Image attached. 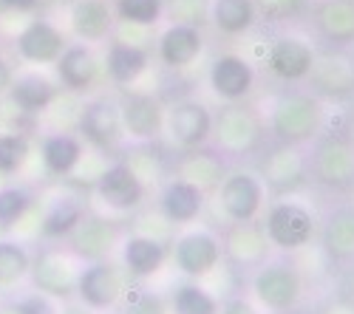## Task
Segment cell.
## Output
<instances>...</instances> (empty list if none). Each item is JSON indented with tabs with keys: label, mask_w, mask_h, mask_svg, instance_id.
Returning a JSON list of instances; mask_svg holds the SVG:
<instances>
[{
	"label": "cell",
	"mask_w": 354,
	"mask_h": 314,
	"mask_svg": "<svg viewBox=\"0 0 354 314\" xmlns=\"http://www.w3.org/2000/svg\"><path fill=\"white\" fill-rule=\"evenodd\" d=\"M267 204V187L252 170H230L216 187V210L227 224H252Z\"/></svg>",
	"instance_id": "6da1fadb"
},
{
	"label": "cell",
	"mask_w": 354,
	"mask_h": 314,
	"mask_svg": "<svg viewBox=\"0 0 354 314\" xmlns=\"http://www.w3.org/2000/svg\"><path fill=\"white\" fill-rule=\"evenodd\" d=\"M261 226H263V235H267L270 246L281 249V252L306 249L317 233V221H315L312 210L304 207L301 202H292V198L270 204Z\"/></svg>",
	"instance_id": "7a4b0ae2"
},
{
	"label": "cell",
	"mask_w": 354,
	"mask_h": 314,
	"mask_svg": "<svg viewBox=\"0 0 354 314\" xmlns=\"http://www.w3.org/2000/svg\"><path fill=\"white\" fill-rule=\"evenodd\" d=\"M170 261L176 272L185 275L187 280H204L210 277L218 264L224 261L221 252V238L204 226H190L182 235H176L170 246Z\"/></svg>",
	"instance_id": "3957f363"
},
{
	"label": "cell",
	"mask_w": 354,
	"mask_h": 314,
	"mask_svg": "<svg viewBox=\"0 0 354 314\" xmlns=\"http://www.w3.org/2000/svg\"><path fill=\"white\" fill-rule=\"evenodd\" d=\"M252 297L258 300L261 308H267L272 314H289L295 306L301 303L304 295V280L292 264L275 261V264H263L255 269L250 280Z\"/></svg>",
	"instance_id": "277c9868"
},
{
	"label": "cell",
	"mask_w": 354,
	"mask_h": 314,
	"mask_svg": "<svg viewBox=\"0 0 354 314\" xmlns=\"http://www.w3.org/2000/svg\"><path fill=\"white\" fill-rule=\"evenodd\" d=\"M77 136L102 153H111L122 145L125 130H122V119H120V102L113 97H91L85 99L77 117Z\"/></svg>",
	"instance_id": "5b68a950"
},
{
	"label": "cell",
	"mask_w": 354,
	"mask_h": 314,
	"mask_svg": "<svg viewBox=\"0 0 354 314\" xmlns=\"http://www.w3.org/2000/svg\"><path fill=\"white\" fill-rule=\"evenodd\" d=\"M213 117L201 99H179L165 108V133L179 150H201L213 139Z\"/></svg>",
	"instance_id": "8992f818"
},
{
	"label": "cell",
	"mask_w": 354,
	"mask_h": 314,
	"mask_svg": "<svg viewBox=\"0 0 354 314\" xmlns=\"http://www.w3.org/2000/svg\"><path fill=\"white\" fill-rule=\"evenodd\" d=\"M320 102L309 94H283L270 110V128L281 145H301L312 139L320 125Z\"/></svg>",
	"instance_id": "52a82bcc"
},
{
	"label": "cell",
	"mask_w": 354,
	"mask_h": 314,
	"mask_svg": "<svg viewBox=\"0 0 354 314\" xmlns=\"http://www.w3.org/2000/svg\"><path fill=\"white\" fill-rule=\"evenodd\" d=\"M94 195L108 213H133L145 204L147 184L136 173L133 164L113 161L100 173V179L94 184Z\"/></svg>",
	"instance_id": "ba28073f"
},
{
	"label": "cell",
	"mask_w": 354,
	"mask_h": 314,
	"mask_svg": "<svg viewBox=\"0 0 354 314\" xmlns=\"http://www.w3.org/2000/svg\"><path fill=\"white\" fill-rule=\"evenodd\" d=\"M74 295L80 306L91 308V311H108L125 295V277L111 261H94V264H82L77 275V286Z\"/></svg>",
	"instance_id": "9c48e42d"
},
{
	"label": "cell",
	"mask_w": 354,
	"mask_h": 314,
	"mask_svg": "<svg viewBox=\"0 0 354 314\" xmlns=\"http://www.w3.org/2000/svg\"><path fill=\"white\" fill-rule=\"evenodd\" d=\"M207 85L221 102L241 105L255 91V66L244 54L224 51L213 57V63L207 68Z\"/></svg>",
	"instance_id": "30bf717a"
},
{
	"label": "cell",
	"mask_w": 354,
	"mask_h": 314,
	"mask_svg": "<svg viewBox=\"0 0 354 314\" xmlns=\"http://www.w3.org/2000/svg\"><path fill=\"white\" fill-rule=\"evenodd\" d=\"M216 148L227 156H244L252 153L261 141V119L255 110L244 105H230L218 117H213V139Z\"/></svg>",
	"instance_id": "8fae6325"
},
{
	"label": "cell",
	"mask_w": 354,
	"mask_h": 314,
	"mask_svg": "<svg viewBox=\"0 0 354 314\" xmlns=\"http://www.w3.org/2000/svg\"><path fill=\"white\" fill-rule=\"evenodd\" d=\"M80 269L82 266L71 252L48 246L37 255V258H32V269H28V275H32V283H35L37 292H43L48 297H71Z\"/></svg>",
	"instance_id": "7c38bea8"
},
{
	"label": "cell",
	"mask_w": 354,
	"mask_h": 314,
	"mask_svg": "<svg viewBox=\"0 0 354 314\" xmlns=\"http://www.w3.org/2000/svg\"><path fill=\"white\" fill-rule=\"evenodd\" d=\"M68 37L57 23L46 17H35L23 26V32L17 35V57L32 66H54L60 60V54L66 51Z\"/></svg>",
	"instance_id": "4fadbf2b"
},
{
	"label": "cell",
	"mask_w": 354,
	"mask_h": 314,
	"mask_svg": "<svg viewBox=\"0 0 354 314\" xmlns=\"http://www.w3.org/2000/svg\"><path fill=\"white\" fill-rule=\"evenodd\" d=\"M120 102L122 130L133 141H153L165 130V105L145 91H128Z\"/></svg>",
	"instance_id": "5bb4252c"
},
{
	"label": "cell",
	"mask_w": 354,
	"mask_h": 314,
	"mask_svg": "<svg viewBox=\"0 0 354 314\" xmlns=\"http://www.w3.org/2000/svg\"><path fill=\"white\" fill-rule=\"evenodd\" d=\"M317 54L315 48L304 40V37H295V35H283L278 40H272L270 51H267V68L272 77H278L281 82H304L312 77Z\"/></svg>",
	"instance_id": "9a60e30c"
},
{
	"label": "cell",
	"mask_w": 354,
	"mask_h": 314,
	"mask_svg": "<svg viewBox=\"0 0 354 314\" xmlns=\"http://www.w3.org/2000/svg\"><path fill=\"white\" fill-rule=\"evenodd\" d=\"M201 54H204V35L198 26H190V23L165 26L156 40V57L170 71H185L196 66Z\"/></svg>",
	"instance_id": "2e32d148"
},
{
	"label": "cell",
	"mask_w": 354,
	"mask_h": 314,
	"mask_svg": "<svg viewBox=\"0 0 354 314\" xmlns=\"http://www.w3.org/2000/svg\"><path fill=\"white\" fill-rule=\"evenodd\" d=\"M207 210V193L198 184L176 176L159 193V213L173 226H190Z\"/></svg>",
	"instance_id": "e0dca14e"
},
{
	"label": "cell",
	"mask_w": 354,
	"mask_h": 314,
	"mask_svg": "<svg viewBox=\"0 0 354 314\" xmlns=\"http://www.w3.org/2000/svg\"><path fill=\"white\" fill-rule=\"evenodd\" d=\"M54 71H57V79H60V85H63V91L85 94L97 85V79L102 74V63H100L94 46L68 43L66 51L60 54V60L54 63Z\"/></svg>",
	"instance_id": "ac0fdd59"
},
{
	"label": "cell",
	"mask_w": 354,
	"mask_h": 314,
	"mask_svg": "<svg viewBox=\"0 0 354 314\" xmlns=\"http://www.w3.org/2000/svg\"><path fill=\"white\" fill-rule=\"evenodd\" d=\"M66 241H68V252L82 264L108 261L111 249L116 246V226L105 215H85Z\"/></svg>",
	"instance_id": "d6986e66"
},
{
	"label": "cell",
	"mask_w": 354,
	"mask_h": 314,
	"mask_svg": "<svg viewBox=\"0 0 354 314\" xmlns=\"http://www.w3.org/2000/svg\"><path fill=\"white\" fill-rule=\"evenodd\" d=\"M270 241L263 235L261 224H230L227 235L221 238V252L235 266L241 269H258L270 258Z\"/></svg>",
	"instance_id": "ffe728a7"
},
{
	"label": "cell",
	"mask_w": 354,
	"mask_h": 314,
	"mask_svg": "<svg viewBox=\"0 0 354 314\" xmlns=\"http://www.w3.org/2000/svg\"><path fill=\"white\" fill-rule=\"evenodd\" d=\"M120 258L122 266L131 277L136 280H147L162 272V266L170 261V246L153 235L145 233H133L128 238H122L120 244Z\"/></svg>",
	"instance_id": "44dd1931"
},
{
	"label": "cell",
	"mask_w": 354,
	"mask_h": 314,
	"mask_svg": "<svg viewBox=\"0 0 354 314\" xmlns=\"http://www.w3.org/2000/svg\"><path fill=\"white\" fill-rule=\"evenodd\" d=\"M309 179V161L298 150V145H281L263 161L261 181L263 187H272L275 193H295Z\"/></svg>",
	"instance_id": "7402d4cb"
},
{
	"label": "cell",
	"mask_w": 354,
	"mask_h": 314,
	"mask_svg": "<svg viewBox=\"0 0 354 314\" xmlns=\"http://www.w3.org/2000/svg\"><path fill=\"white\" fill-rule=\"evenodd\" d=\"M147 68H151V51L139 43H128V40H113L105 48L102 57V74L108 77V82L120 85H136Z\"/></svg>",
	"instance_id": "603a6c76"
},
{
	"label": "cell",
	"mask_w": 354,
	"mask_h": 314,
	"mask_svg": "<svg viewBox=\"0 0 354 314\" xmlns=\"http://www.w3.org/2000/svg\"><path fill=\"white\" fill-rule=\"evenodd\" d=\"M309 170L329 187H346L354 181V148L340 139H323L315 148Z\"/></svg>",
	"instance_id": "cb8c5ba5"
},
{
	"label": "cell",
	"mask_w": 354,
	"mask_h": 314,
	"mask_svg": "<svg viewBox=\"0 0 354 314\" xmlns=\"http://www.w3.org/2000/svg\"><path fill=\"white\" fill-rule=\"evenodd\" d=\"M68 23L71 32L80 43H102L111 37L116 17L108 0H74L68 9Z\"/></svg>",
	"instance_id": "d4e9b609"
},
{
	"label": "cell",
	"mask_w": 354,
	"mask_h": 314,
	"mask_svg": "<svg viewBox=\"0 0 354 314\" xmlns=\"http://www.w3.org/2000/svg\"><path fill=\"white\" fill-rule=\"evenodd\" d=\"M40 159L51 176H71L85 159V141L71 130L46 133L40 141Z\"/></svg>",
	"instance_id": "484cf974"
},
{
	"label": "cell",
	"mask_w": 354,
	"mask_h": 314,
	"mask_svg": "<svg viewBox=\"0 0 354 314\" xmlns=\"http://www.w3.org/2000/svg\"><path fill=\"white\" fill-rule=\"evenodd\" d=\"M57 94H60V88H57V85L46 74L26 71V74H20V77L12 79L6 97L23 113H43V110H48L54 105Z\"/></svg>",
	"instance_id": "4316f807"
},
{
	"label": "cell",
	"mask_w": 354,
	"mask_h": 314,
	"mask_svg": "<svg viewBox=\"0 0 354 314\" xmlns=\"http://www.w3.org/2000/svg\"><path fill=\"white\" fill-rule=\"evenodd\" d=\"M210 23L224 37H244L258 23L255 0H210Z\"/></svg>",
	"instance_id": "83f0119b"
},
{
	"label": "cell",
	"mask_w": 354,
	"mask_h": 314,
	"mask_svg": "<svg viewBox=\"0 0 354 314\" xmlns=\"http://www.w3.org/2000/svg\"><path fill=\"white\" fill-rule=\"evenodd\" d=\"M85 207L80 198L74 195H60V198H54V202L48 204L43 221H40V235L46 241H66L77 226L80 221L85 218Z\"/></svg>",
	"instance_id": "f1b7e54d"
},
{
	"label": "cell",
	"mask_w": 354,
	"mask_h": 314,
	"mask_svg": "<svg viewBox=\"0 0 354 314\" xmlns=\"http://www.w3.org/2000/svg\"><path fill=\"white\" fill-rule=\"evenodd\" d=\"M218 311H221L218 297L201 280H185L179 286H173L167 300V314H218Z\"/></svg>",
	"instance_id": "f546056e"
},
{
	"label": "cell",
	"mask_w": 354,
	"mask_h": 314,
	"mask_svg": "<svg viewBox=\"0 0 354 314\" xmlns=\"http://www.w3.org/2000/svg\"><path fill=\"white\" fill-rule=\"evenodd\" d=\"M179 176L187 179V181H193V184H198L204 193L210 195V193H216V187H218L221 179H224V164H221V159L213 156V153L190 150L187 159H185L182 167H179Z\"/></svg>",
	"instance_id": "4dcf8cb0"
},
{
	"label": "cell",
	"mask_w": 354,
	"mask_h": 314,
	"mask_svg": "<svg viewBox=\"0 0 354 314\" xmlns=\"http://www.w3.org/2000/svg\"><path fill=\"white\" fill-rule=\"evenodd\" d=\"M113 17L131 28H151L165 17V0H113Z\"/></svg>",
	"instance_id": "1f68e13d"
},
{
	"label": "cell",
	"mask_w": 354,
	"mask_h": 314,
	"mask_svg": "<svg viewBox=\"0 0 354 314\" xmlns=\"http://www.w3.org/2000/svg\"><path fill=\"white\" fill-rule=\"evenodd\" d=\"M323 246L332 258H351L354 255V210H340L326 221Z\"/></svg>",
	"instance_id": "d6a6232c"
},
{
	"label": "cell",
	"mask_w": 354,
	"mask_h": 314,
	"mask_svg": "<svg viewBox=\"0 0 354 314\" xmlns=\"http://www.w3.org/2000/svg\"><path fill=\"white\" fill-rule=\"evenodd\" d=\"M320 28L323 35L335 43H351L354 40V6L346 0H329L320 9Z\"/></svg>",
	"instance_id": "836d02e7"
},
{
	"label": "cell",
	"mask_w": 354,
	"mask_h": 314,
	"mask_svg": "<svg viewBox=\"0 0 354 314\" xmlns=\"http://www.w3.org/2000/svg\"><path fill=\"white\" fill-rule=\"evenodd\" d=\"M32 269V255L17 241H0V286H12Z\"/></svg>",
	"instance_id": "e575fe53"
},
{
	"label": "cell",
	"mask_w": 354,
	"mask_h": 314,
	"mask_svg": "<svg viewBox=\"0 0 354 314\" xmlns=\"http://www.w3.org/2000/svg\"><path fill=\"white\" fill-rule=\"evenodd\" d=\"M32 156V139L20 130L0 133V176H12Z\"/></svg>",
	"instance_id": "d590c367"
},
{
	"label": "cell",
	"mask_w": 354,
	"mask_h": 314,
	"mask_svg": "<svg viewBox=\"0 0 354 314\" xmlns=\"http://www.w3.org/2000/svg\"><path fill=\"white\" fill-rule=\"evenodd\" d=\"M32 204H35L32 190L15 187V184L0 187V230H12L20 218H26Z\"/></svg>",
	"instance_id": "8d00e7d4"
},
{
	"label": "cell",
	"mask_w": 354,
	"mask_h": 314,
	"mask_svg": "<svg viewBox=\"0 0 354 314\" xmlns=\"http://www.w3.org/2000/svg\"><path fill=\"white\" fill-rule=\"evenodd\" d=\"M312 77L326 91H346L354 82V71H351L348 60H340V57H323V60H315Z\"/></svg>",
	"instance_id": "74e56055"
},
{
	"label": "cell",
	"mask_w": 354,
	"mask_h": 314,
	"mask_svg": "<svg viewBox=\"0 0 354 314\" xmlns=\"http://www.w3.org/2000/svg\"><path fill=\"white\" fill-rule=\"evenodd\" d=\"M12 314H60V311H57L54 297L43 295V292H32V295H23L15 300Z\"/></svg>",
	"instance_id": "f35d334b"
},
{
	"label": "cell",
	"mask_w": 354,
	"mask_h": 314,
	"mask_svg": "<svg viewBox=\"0 0 354 314\" xmlns=\"http://www.w3.org/2000/svg\"><path fill=\"white\" fill-rule=\"evenodd\" d=\"M122 314H167V303L156 295V292H136L133 297H128Z\"/></svg>",
	"instance_id": "ab89813d"
},
{
	"label": "cell",
	"mask_w": 354,
	"mask_h": 314,
	"mask_svg": "<svg viewBox=\"0 0 354 314\" xmlns=\"http://www.w3.org/2000/svg\"><path fill=\"white\" fill-rule=\"evenodd\" d=\"M170 9H173V23L198 26L204 20V14H207L210 3H207V0H173Z\"/></svg>",
	"instance_id": "60d3db41"
},
{
	"label": "cell",
	"mask_w": 354,
	"mask_h": 314,
	"mask_svg": "<svg viewBox=\"0 0 354 314\" xmlns=\"http://www.w3.org/2000/svg\"><path fill=\"white\" fill-rule=\"evenodd\" d=\"M255 3H261V9L267 14H275V17H289L298 12V6L304 3V0H255Z\"/></svg>",
	"instance_id": "b9f144b4"
},
{
	"label": "cell",
	"mask_w": 354,
	"mask_h": 314,
	"mask_svg": "<svg viewBox=\"0 0 354 314\" xmlns=\"http://www.w3.org/2000/svg\"><path fill=\"white\" fill-rule=\"evenodd\" d=\"M218 314H261V308L255 306V303H250L247 297H230V300H224L221 303V311Z\"/></svg>",
	"instance_id": "7bdbcfd3"
},
{
	"label": "cell",
	"mask_w": 354,
	"mask_h": 314,
	"mask_svg": "<svg viewBox=\"0 0 354 314\" xmlns=\"http://www.w3.org/2000/svg\"><path fill=\"white\" fill-rule=\"evenodd\" d=\"M12 79H15V71H12L9 60H3V57H0V97H6V94H9Z\"/></svg>",
	"instance_id": "ee69618b"
},
{
	"label": "cell",
	"mask_w": 354,
	"mask_h": 314,
	"mask_svg": "<svg viewBox=\"0 0 354 314\" xmlns=\"http://www.w3.org/2000/svg\"><path fill=\"white\" fill-rule=\"evenodd\" d=\"M0 6L12 12H35L40 6V0H0Z\"/></svg>",
	"instance_id": "f6af8a7d"
},
{
	"label": "cell",
	"mask_w": 354,
	"mask_h": 314,
	"mask_svg": "<svg viewBox=\"0 0 354 314\" xmlns=\"http://www.w3.org/2000/svg\"><path fill=\"white\" fill-rule=\"evenodd\" d=\"M60 314H94V311L85 308V306H80V303H71V306H66Z\"/></svg>",
	"instance_id": "bcb514c9"
},
{
	"label": "cell",
	"mask_w": 354,
	"mask_h": 314,
	"mask_svg": "<svg viewBox=\"0 0 354 314\" xmlns=\"http://www.w3.org/2000/svg\"><path fill=\"white\" fill-rule=\"evenodd\" d=\"M326 314H354V311H351L348 306H332V308H329Z\"/></svg>",
	"instance_id": "7dc6e473"
}]
</instances>
